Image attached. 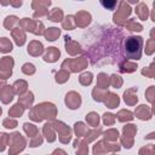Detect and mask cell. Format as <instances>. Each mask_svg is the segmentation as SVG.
Instances as JSON below:
<instances>
[{"label":"cell","instance_id":"1","mask_svg":"<svg viewBox=\"0 0 155 155\" xmlns=\"http://www.w3.org/2000/svg\"><path fill=\"white\" fill-rule=\"evenodd\" d=\"M142 48H143V38L131 35L127 36L124 45L125 56L127 59H134L138 61L142 56Z\"/></svg>","mask_w":155,"mask_h":155},{"label":"cell","instance_id":"2","mask_svg":"<svg viewBox=\"0 0 155 155\" xmlns=\"http://www.w3.org/2000/svg\"><path fill=\"white\" fill-rule=\"evenodd\" d=\"M30 119L34 121H41L44 119H53L56 116V107L52 103L38 104L30 111Z\"/></svg>","mask_w":155,"mask_h":155},{"label":"cell","instance_id":"3","mask_svg":"<svg viewBox=\"0 0 155 155\" xmlns=\"http://www.w3.org/2000/svg\"><path fill=\"white\" fill-rule=\"evenodd\" d=\"M8 142L12 143V145H10V150H8V154H11V155H15V154L22 151L25 147V140L18 132H15V133L10 134V140Z\"/></svg>","mask_w":155,"mask_h":155},{"label":"cell","instance_id":"4","mask_svg":"<svg viewBox=\"0 0 155 155\" xmlns=\"http://www.w3.org/2000/svg\"><path fill=\"white\" fill-rule=\"evenodd\" d=\"M137 133V127L134 125H126L124 126V137L121 138V142L125 148L130 149L133 145V136Z\"/></svg>","mask_w":155,"mask_h":155},{"label":"cell","instance_id":"5","mask_svg":"<svg viewBox=\"0 0 155 155\" xmlns=\"http://www.w3.org/2000/svg\"><path fill=\"white\" fill-rule=\"evenodd\" d=\"M12 67H13V59L12 57H4L0 61V76L1 79L6 80L12 74Z\"/></svg>","mask_w":155,"mask_h":155},{"label":"cell","instance_id":"6","mask_svg":"<svg viewBox=\"0 0 155 155\" xmlns=\"http://www.w3.org/2000/svg\"><path fill=\"white\" fill-rule=\"evenodd\" d=\"M65 104L71 110L78 109L80 107V104H81V97H80V94L76 93V92H74V91L69 92L67 94V97H65Z\"/></svg>","mask_w":155,"mask_h":155},{"label":"cell","instance_id":"7","mask_svg":"<svg viewBox=\"0 0 155 155\" xmlns=\"http://www.w3.org/2000/svg\"><path fill=\"white\" fill-rule=\"evenodd\" d=\"M53 127H56L59 132H61V134L62 136H59V139H61V142L62 143H68L69 140H70V138H71V134H70V130L68 128V126H65L63 122H61V121H56L54 124H53Z\"/></svg>","mask_w":155,"mask_h":155},{"label":"cell","instance_id":"8","mask_svg":"<svg viewBox=\"0 0 155 155\" xmlns=\"http://www.w3.org/2000/svg\"><path fill=\"white\" fill-rule=\"evenodd\" d=\"M134 114H136V116H137L138 119H140V120H150V119H151V115H153V111H151V109H150L148 105L142 104V105H139V107L136 109Z\"/></svg>","mask_w":155,"mask_h":155},{"label":"cell","instance_id":"9","mask_svg":"<svg viewBox=\"0 0 155 155\" xmlns=\"http://www.w3.org/2000/svg\"><path fill=\"white\" fill-rule=\"evenodd\" d=\"M131 13V8H130V6H127L126 5V2H121L120 4V10L114 15V21L116 22V23H120V19L122 18H126V16H128Z\"/></svg>","mask_w":155,"mask_h":155},{"label":"cell","instance_id":"10","mask_svg":"<svg viewBox=\"0 0 155 155\" xmlns=\"http://www.w3.org/2000/svg\"><path fill=\"white\" fill-rule=\"evenodd\" d=\"M59 56H61V52H59V50L57 47H48L46 53H45V56H44V61L52 63V62H56Z\"/></svg>","mask_w":155,"mask_h":155},{"label":"cell","instance_id":"11","mask_svg":"<svg viewBox=\"0 0 155 155\" xmlns=\"http://www.w3.org/2000/svg\"><path fill=\"white\" fill-rule=\"evenodd\" d=\"M68 64H71V71H80L82 69H85V67L87 65V61L85 59V57H80L75 61H65Z\"/></svg>","mask_w":155,"mask_h":155},{"label":"cell","instance_id":"12","mask_svg":"<svg viewBox=\"0 0 155 155\" xmlns=\"http://www.w3.org/2000/svg\"><path fill=\"white\" fill-rule=\"evenodd\" d=\"M136 91H137V88L134 87V88H130V90H127V91L124 93V101H125L127 104L133 105V104H136V103L138 102L137 94L133 93V92H136Z\"/></svg>","mask_w":155,"mask_h":155},{"label":"cell","instance_id":"13","mask_svg":"<svg viewBox=\"0 0 155 155\" xmlns=\"http://www.w3.org/2000/svg\"><path fill=\"white\" fill-rule=\"evenodd\" d=\"M107 96H108V97L104 98V103H105V105H107L108 108H110V109L116 108V107L119 105V103H120L119 96H116V94H114V93H109V92H108Z\"/></svg>","mask_w":155,"mask_h":155},{"label":"cell","instance_id":"14","mask_svg":"<svg viewBox=\"0 0 155 155\" xmlns=\"http://www.w3.org/2000/svg\"><path fill=\"white\" fill-rule=\"evenodd\" d=\"M42 51H44V46L39 41H31L30 45L28 46V52L33 56H39L42 53Z\"/></svg>","mask_w":155,"mask_h":155},{"label":"cell","instance_id":"15","mask_svg":"<svg viewBox=\"0 0 155 155\" xmlns=\"http://www.w3.org/2000/svg\"><path fill=\"white\" fill-rule=\"evenodd\" d=\"M0 98H1L2 103H5V104H7L8 102L12 101V98H13V92L11 91L10 86L6 85V86L0 91Z\"/></svg>","mask_w":155,"mask_h":155},{"label":"cell","instance_id":"16","mask_svg":"<svg viewBox=\"0 0 155 155\" xmlns=\"http://www.w3.org/2000/svg\"><path fill=\"white\" fill-rule=\"evenodd\" d=\"M59 34H61V31H59L58 28H48L44 33V35H45L47 41H54L59 36Z\"/></svg>","mask_w":155,"mask_h":155},{"label":"cell","instance_id":"17","mask_svg":"<svg viewBox=\"0 0 155 155\" xmlns=\"http://www.w3.org/2000/svg\"><path fill=\"white\" fill-rule=\"evenodd\" d=\"M80 21H82L81 24H80V27L87 25V24L91 22V15L87 13V12H79V13L76 15V24H79Z\"/></svg>","mask_w":155,"mask_h":155},{"label":"cell","instance_id":"18","mask_svg":"<svg viewBox=\"0 0 155 155\" xmlns=\"http://www.w3.org/2000/svg\"><path fill=\"white\" fill-rule=\"evenodd\" d=\"M108 85H109V79H108L107 74L101 73L97 78V88L105 90V88H108Z\"/></svg>","mask_w":155,"mask_h":155},{"label":"cell","instance_id":"19","mask_svg":"<svg viewBox=\"0 0 155 155\" xmlns=\"http://www.w3.org/2000/svg\"><path fill=\"white\" fill-rule=\"evenodd\" d=\"M74 147L76 148V155H87L88 148H87V143L86 142H79L76 139L75 143H74Z\"/></svg>","mask_w":155,"mask_h":155},{"label":"cell","instance_id":"20","mask_svg":"<svg viewBox=\"0 0 155 155\" xmlns=\"http://www.w3.org/2000/svg\"><path fill=\"white\" fill-rule=\"evenodd\" d=\"M12 35H13L15 41H16V44H17L18 46H22V45L25 42V34L23 33L22 29L17 28V30H15V31L12 33Z\"/></svg>","mask_w":155,"mask_h":155},{"label":"cell","instance_id":"21","mask_svg":"<svg viewBox=\"0 0 155 155\" xmlns=\"http://www.w3.org/2000/svg\"><path fill=\"white\" fill-rule=\"evenodd\" d=\"M86 121H87V124H88L90 126L97 127L98 124H99V115H98L97 113H94V111H91L90 114L86 115Z\"/></svg>","mask_w":155,"mask_h":155},{"label":"cell","instance_id":"22","mask_svg":"<svg viewBox=\"0 0 155 155\" xmlns=\"http://www.w3.org/2000/svg\"><path fill=\"white\" fill-rule=\"evenodd\" d=\"M44 134L48 142H53L56 139V134L53 132V126L51 124H46L44 126Z\"/></svg>","mask_w":155,"mask_h":155},{"label":"cell","instance_id":"23","mask_svg":"<svg viewBox=\"0 0 155 155\" xmlns=\"http://www.w3.org/2000/svg\"><path fill=\"white\" fill-rule=\"evenodd\" d=\"M13 92L17 93V94H22L23 92L27 91V82L24 80H19V81H16L13 84Z\"/></svg>","mask_w":155,"mask_h":155},{"label":"cell","instance_id":"24","mask_svg":"<svg viewBox=\"0 0 155 155\" xmlns=\"http://www.w3.org/2000/svg\"><path fill=\"white\" fill-rule=\"evenodd\" d=\"M10 51H12V44H11L10 39L1 38L0 39V52L6 53V52H10Z\"/></svg>","mask_w":155,"mask_h":155},{"label":"cell","instance_id":"25","mask_svg":"<svg viewBox=\"0 0 155 155\" xmlns=\"http://www.w3.org/2000/svg\"><path fill=\"white\" fill-rule=\"evenodd\" d=\"M24 107L21 104V103H17V104H15L10 110H8V115H11V116H16V117H18V116H21L22 114H23V111H24Z\"/></svg>","mask_w":155,"mask_h":155},{"label":"cell","instance_id":"26","mask_svg":"<svg viewBox=\"0 0 155 155\" xmlns=\"http://www.w3.org/2000/svg\"><path fill=\"white\" fill-rule=\"evenodd\" d=\"M33 101H34V97H33V93H31V92H27L25 96H22V97L19 98V102H21V104H22L24 108H30Z\"/></svg>","mask_w":155,"mask_h":155},{"label":"cell","instance_id":"27","mask_svg":"<svg viewBox=\"0 0 155 155\" xmlns=\"http://www.w3.org/2000/svg\"><path fill=\"white\" fill-rule=\"evenodd\" d=\"M117 120L121 121V122H125V121H131L133 119V114L130 111V110H120L117 115Z\"/></svg>","mask_w":155,"mask_h":155},{"label":"cell","instance_id":"28","mask_svg":"<svg viewBox=\"0 0 155 155\" xmlns=\"http://www.w3.org/2000/svg\"><path fill=\"white\" fill-rule=\"evenodd\" d=\"M74 131H75V134L78 137H82L87 133V126L84 122H76L74 125Z\"/></svg>","mask_w":155,"mask_h":155},{"label":"cell","instance_id":"29","mask_svg":"<svg viewBox=\"0 0 155 155\" xmlns=\"http://www.w3.org/2000/svg\"><path fill=\"white\" fill-rule=\"evenodd\" d=\"M48 17H50V19L51 21H53V22H61L62 21V17H63V13H62V10L61 8H53L52 10V12L50 13V15H47Z\"/></svg>","mask_w":155,"mask_h":155},{"label":"cell","instance_id":"30","mask_svg":"<svg viewBox=\"0 0 155 155\" xmlns=\"http://www.w3.org/2000/svg\"><path fill=\"white\" fill-rule=\"evenodd\" d=\"M136 12H137V15L140 19H147V17H148V6L143 2H140Z\"/></svg>","mask_w":155,"mask_h":155},{"label":"cell","instance_id":"31","mask_svg":"<svg viewBox=\"0 0 155 155\" xmlns=\"http://www.w3.org/2000/svg\"><path fill=\"white\" fill-rule=\"evenodd\" d=\"M136 69H137V64H134V63L126 62L124 64H120V70L121 71H125V73H132Z\"/></svg>","mask_w":155,"mask_h":155},{"label":"cell","instance_id":"32","mask_svg":"<svg viewBox=\"0 0 155 155\" xmlns=\"http://www.w3.org/2000/svg\"><path fill=\"white\" fill-rule=\"evenodd\" d=\"M24 130H25V132L30 136V137H35V136H38L39 134V132H38V128L34 126V125H31V124H28V122H25L24 125Z\"/></svg>","mask_w":155,"mask_h":155},{"label":"cell","instance_id":"33","mask_svg":"<svg viewBox=\"0 0 155 155\" xmlns=\"http://www.w3.org/2000/svg\"><path fill=\"white\" fill-rule=\"evenodd\" d=\"M79 81H80V84H82V85H90L91 82H92V73H90V71H86V73H84V74H81L80 75V78H79Z\"/></svg>","mask_w":155,"mask_h":155},{"label":"cell","instance_id":"34","mask_svg":"<svg viewBox=\"0 0 155 155\" xmlns=\"http://www.w3.org/2000/svg\"><path fill=\"white\" fill-rule=\"evenodd\" d=\"M117 137H119L117 130L111 128V130H108L107 132H104V138H105L107 140H116Z\"/></svg>","mask_w":155,"mask_h":155},{"label":"cell","instance_id":"35","mask_svg":"<svg viewBox=\"0 0 155 155\" xmlns=\"http://www.w3.org/2000/svg\"><path fill=\"white\" fill-rule=\"evenodd\" d=\"M8 140H10V134L0 133V151H4L5 150Z\"/></svg>","mask_w":155,"mask_h":155},{"label":"cell","instance_id":"36","mask_svg":"<svg viewBox=\"0 0 155 155\" xmlns=\"http://www.w3.org/2000/svg\"><path fill=\"white\" fill-rule=\"evenodd\" d=\"M127 28H128V30H131V31H140L142 29H143V27L140 25V24H138L137 22H134V21H130V23H126L125 24Z\"/></svg>","mask_w":155,"mask_h":155},{"label":"cell","instance_id":"37","mask_svg":"<svg viewBox=\"0 0 155 155\" xmlns=\"http://www.w3.org/2000/svg\"><path fill=\"white\" fill-rule=\"evenodd\" d=\"M22 71H23L24 74H27V75H31V74L35 73V67H34L31 63H25V64H23V67H22Z\"/></svg>","mask_w":155,"mask_h":155},{"label":"cell","instance_id":"38","mask_svg":"<svg viewBox=\"0 0 155 155\" xmlns=\"http://www.w3.org/2000/svg\"><path fill=\"white\" fill-rule=\"evenodd\" d=\"M110 84H111L114 87L119 88V87L122 85V80H121V78H120L119 75L113 74V75H111V78H110Z\"/></svg>","mask_w":155,"mask_h":155},{"label":"cell","instance_id":"39","mask_svg":"<svg viewBox=\"0 0 155 155\" xmlns=\"http://www.w3.org/2000/svg\"><path fill=\"white\" fill-rule=\"evenodd\" d=\"M17 22H18V18H17L16 16H8V17H6V19H5V27L10 30L11 27H12L15 23H17Z\"/></svg>","mask_w":155,"mask_h":155},{"label":"cell","instance_id":"40","mask_svg":"<svg viewBox=\"0 0 155 155\" xmlns=\"http://www.w3.org/2000/svg\"><path fill=\"white\" fill-rule=\"evenodd\" d=\"M139 155H154V145L149 144L139 150Z\"/></svg>","mask_w":155,"mask_h":155},{"label":"cell","instance_id":"41","mask_svg":"<svg viewBox=\"0 0 155 155\" xmlns=\"http://www.w3.org/2000/svg\"><path fill=\"white\" fill-rule=\"evenodd\" d=\"M73 18H74L73 16H68V17H65V21L62 23V25H63L64 29H73V28H74L75 24L73 23V21H74Z\"/></svg>","mask_w":155,"mask_h":155},{"label":"cell","instance_id":"42","mask_svg":"<svg viewBox=\"0 0 155 155\" xmlns=\"http://www.w3.org/2000/svg\"><path fill=\"white\" fill-rule=\"evenodd\" d=\"M155 51V41L154 39H149L147 42V47H145V53L147 54H151Z\"/></svg>","mask_w":155,"mask_h":155},{"label":"cell","instance_id":"43","mask_svg":"<svg viewBox=\"0 0 155 155\" xmlns=\"http://www.w3.org/2000/svg\"><path fill=\"white\" fill-rule=\"evenodd\" d=\"M68 79H69V73H65V71L61 70L59 73L56 74V80H57L58 82H64V81H67Z\"/></svg>","mask_w":155,"mask_h":155},{"label":"cell","instance_id":"44","mask_svg":"<svg viewBox=\"0 0 155 155\" xmlns=\"http://www.w3.org/2000/svg\"><path fill=\"white\" fill-rule=\"evenodd\" d=\"M114 121H115V115H113V114H110V113H105V114L103 115V122H104L105 125H113Z\"/></svg>","mask_w":155,"mask_h":155},{"label":"cell","instance_id":"45","mask_svg":"<svg viewBox=\"0 0 155 155\" xmlns=\"http://www.w3.org/2000/svg\"><path fill=\"white\" fill-rule=\"evenodd\" d=\"M142 74L145 75V76H149V78H154V63H151L150 67L143 69L142 70Z\"/></svg>","mask_w":155,"mask_h":155},{"label":"cell","instance_id":"46","mask_svg":"<svg viewBox=\"0 0 155 155\" xmlns=\"http://www.w3.org/2000/svg\"><path fill=\"white\" fill-rule=\"evenodd\" d=\"M41 143H42V138H41L40 134H38L36 137H34V138L30 140L29 147H31V148H34V147H39V145H41Z\"/></svg>","mask_w":155,"mask_h":155},{"label":"cell","instance_id":"47","mask_svg":"<svg viewBox=\"0 0 155 155\" xmlns=\"http://www.w3.org/2000/svg\"><path fill=\"white\" fill-rule=\"evenodd\" d=\"M4 126L6 128H15L17 126V121L13 119H6V120H4Z\"/></svg>","mask_w":155,"mask_h":155},{"label":"cell","instance_id":"48","mask_svg":"<svg viewBox=\"0 0 155 155\" xmlns=\"http://www.w3.org/2000/svg\"><path fill=\"white\" fill-rule=\"evenodd\" d=\"M101 4H102L104 7L110 8V10H113V7L116 6V1H101Z\"/></svg>","mask_w":155,"mask_h":155},{"label":"cell","instance_id":"49","mask_svg":"<svg viewBox=\"0 0 155 155\" xmlns=\"http://www.w3.org/2000/svg\"><path fill=\"white\" fill-rule=\"evenodd\" d=\"M153 92H154V86H150V88L145 92L147 98H148V101H149L150 103H153Z\"/></svg>","mask_w":155,"mask_h":155},{"label":"cell","instance_id":"50","mask_svg":"<svg viewBox=\"0 0 155 155\" xmlns=\"http://www.w3.org/2000/svg\"><path fill=\"white\" fill-rule=\"evenodd\" d=\"M52 155H67V153H65L64 150H62V149H57V150L53 151Z\"/></svg>","mask_w":155,"mask_h":155},{"label":"cell","instance_id":"51","mask_svg":"<svg viewBox=\"0 0 155 155\" xmlns=\"http://www.w3.org/2000/svg\"><path fill=\"white\" fill-rule=\"evenodd\" d=\"M5 86H6V82H5V81H0V91H1Z\"/></svg>","mask_w":155,"mask_h":155},{"label":"cell","instance_id":"52","mask_svg":"<svg viewBox=\"0 0 155 155\" xmlns=\"http://www.w3.org/2000/svg\"><path fill=\"white\" fill-rule=\"evenodd\" d=\"M1 113H2V110H1V108H0V115H1Z\"/></svg>","mask_w":155,"mask_h":155}]
</instances>
